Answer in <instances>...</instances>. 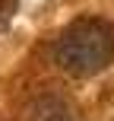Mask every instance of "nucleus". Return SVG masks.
Instances as JSON below:
<instances>
[{"instance_id":"obj_1","label":"nucleus","mask_w":114,"mask_h":121,"mask_svg":"<svg viewBox=\"0 0 114 121\" xmlns=\"http://www.w3.org/2000/svg\"><path fill=\"white\" fill-rule=\"evenodd\" d=\"M54 60L73 77H92L114 60V26L102 16H79L54 42Z\"/></svg>"}]
</instances>
